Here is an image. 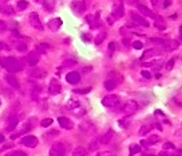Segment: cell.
<instances>
[{
	"label": "cell",
	"instance_id": "11",
	"mask_svg": "<svg viewBox=\"0 0 182 156\" xmlns=\"http://www.w3.org/2000/svg\"><path fill=\"white\" fill-rule=\"evenodd\" d=\"M162 46H163V50L170 53V51L177 50V48H178V46H180V43L177 42V41H174V39H170V41H165V43H163Z\"/></svg>",
	"mask_w": 182,
	"mask_h": 156
},
{
	"label": "cell",
	"instance_id": "59",
	"mask_svg": "<svg viewBox=\"0 0 182 156\" xmlns=\"http://www.w3.org/2000/svg\"><path fill=\"white\" fill-rule=\"evenodd\" d=\"M153 3V6H158V0H150Z\"/></svg>",
	"mask_w": 182,
	"mask_h": 156
},
{
	"label": "cell",
	"instance_id": "62",
	"mask_svg": "<svg viewBox=\"0 0 182 156\" xmlns=\"http://www.w3.org/2000/svg\"><path fill=\"white\" fill-rule=\"evenodd\" d=\"M180 35H181V41H182V26L180 27Z\"/></svg>",
	"mask_w": 182,
	"mask_h": 156
},
{
	"label": "cell",
	"instance_id": "21",
	"mask_svg": "<svg viewBox=\"0 0 182 156\" xmlns=\"http://www.w3.org/2000/svg\"><path fill=\"white\" fill-rule=\"evenodd\" d=\"M113 137H114V131L113 129H109L107 132L100 136L99 141H100V144H109V143L113 140Z\"/></svg>",
	"mask_w": 182,
	"mask_h": 156
},
{
	"label": "cell",
	"instance_id": "22",
	"mask_svg": "<svg viewBox=\"0 0 182 156\" xmlns=\"http://www.w3.org/2000/svg\"><path fill=\"white\" fill-rule=\"evenodd\" d=\"M35 123H36L35 117L28 118L27 121H26V123L23 124V127H21V133H27V132H30L31 129H32V128L35 127Z\"/></svg>",
	"mask_w": 182,
	"mask_h": 156
},
{
	"label": "cell",
	"instance_id": "40",
	"mask_svg": "<svg viewBox=\"0 0 182 156\" xmlns=\"http://www.w3.org/2000/svg\"><path fill=\"white\" fill-rule=\"evenodd\" d=\"M72 113H74L75 116H77V117H82V116H83L84 113H86V109L82 108V106H78L77 109H74V110H72Z\"/></svg>",
	"mask_w": 182,
	"mask_h": 156
},
{
	"label": "cell",
	"instance_id": "37",
	"mask_svg": "<svg viewBox=\"0 0 182 156\" xmlns=\"http://www.w3.org/2000/svg\"><path fill=\"white\" fill-rule=\"evenodd\" d=\"M150 131H152V125H149L147 124V125H142L138 133H139V136H145V135H147Z\"/></svg>",
	"mask_w": 182,
	"mask_h": 156
},
{
	"label": "cell",
	"instance_id": "47",
	"mask_svg": "<svg viewBox=\"0 0 182 156\" xmlns=\"http://www.w3.org/2000/svg\"><path fill=\"white\" fill-rule=\"evenodd\" d=\"M133 47L137 48V50H141V48L143 47V43H142L141 41H135V42H133Z\"/></svg>",
	"mask_w": 182,
	"mask_h": 156
},
{
	"label": "cell",
	"instance_id": "34",
	"mask_svg": "<svg viewBox=\"0 0 182 156\" xmlns=\"http://www.w3.org/2000/svg\"><path fill=\"white\" fill-rule=\"evenodd\" d=\"M42 4L48 12L54 10V0H42Z\"/></svg>",
	"mask_w": 182,
	"mask_h": 156
},
{
	"label": "cell",
	"instance_id": "20",
	"mask_svg": "<svg viewBox=\"0 0 182 156\" xmlns=\"http://www.w3.org/2000/svg\"><path fill=\"white\" fill-rule=\"evenodd\" d=\"M39 62V53L35 50V51H31L30 54L27 55V63L30 66H35Z\"/></svg>",
	"mask_w": 182,
	"mask_h": 156
},
{
	"label": "cell",
	"instance_id": "48",
	"mask_svg": "<svg viewBox=\"0 0 182 156\" xmlns=\"http://www.w3.org/2000/svg\"><path fill=\"white\" fill-rule=\"evenodd\" d=\"M114 50H117V43H115V42H111V43L109 44V53H110V55H111V53H113Z\"/></svg>",
	"mask_w": 182,
	"mask_h": 156
},
{
	"label": "cell",
	"instance_id": "46",
	"mask_svg": "<svg viewBox=\"0 0 182 156\" xmlns=\"http://www.w3.org/2000/svg\"><path fill=\"white\" fill-rule=\"evenodd\" d=\"M7 31V23L3 20H0V34H4Z\"/></svg>",
	"mask_w": 182,
	"mask_h": 156
},
{
	"label": "cell",
	"instance_id": "6",
	"mask_svg": "<svg viewBox=\"0 0 182 156\" xmlns=\"http://www.w3.org/2000/svg\"><path fill=\"white\" fill-rule=\"evenodd\" d=\"M118 104H119V97L115 94H109L102 100V105L106 106V108H114Z\"/></svg>",
	"mask_w": 182,
	"mask_h": 156
},
{
	"label": "cell",
	"instance_id": "5",
	"mask_svg": "<svg viewBox=\"0 0 182 156\" xmlns=\"http://www.w3.org/2000/svg\"><path fill=\"white\" fill-rule=\"evenodd\" d=\"M28 22H30V24L32 26V27L35 30H39V31H43V24H42V22H40V18H39V15L36 14V12H31L30 16H28Z\"/></svg>",
	"mask_w": 182,
	"mask_h": 156
},
{
	"label": "cell",
	"instance_id": "64",
	"mask_svg": "<svg viewBox=\"0 0 182 156\" xmlns=\"http://www.w3.org/2000/svg\"><path fill=\"white\" fill-rule=\"evenodd\" d=\"M181 151H182V148H181Z\"/></svg>",
	"mask_w": 182,
	"mask_h": 156
},
{
	"label": "cell",
	"instance_id": "2",
	"mask_svg": "<svg viewBox=\"0 0 182 156\" xmlns=\"http://www.w3.org/2000/svg\"><path fill=\"white\" fill-rule=\"evenodd\" d=\"M68 149L66 143L63 141H56L52 144L51 149H50V156H67Z\"/></svg>",
	"mask_w": 182,
	"mask_h": 156
},
{
	"label": "cell",
	"instance_id": "52",
	"mask_svg": "<svg viewBox=\"0 0 182 156\" xmlns=\"http://www.w3.org/2000/svg\"><path fill=\"white\" fill-rule=\"evenodd\" d=\"M82 39H83L84 42H90V41H91V37H90V35H86V34H83V35H82Z\"/></svg>",
	"mask_w": 182,
	"mask_h": 156
},
{
	"label": "cell",
	"instance_id": "41",
	"mask_svg": "<svg viewBox=\"0 0 182 156\" xmlns=\"http://www.w3.org/2000/svg\"><path fill=\"white\" fill-rule=\"evenodd\" d=\"M88 92H91V88H84V89H74V93H77V94H87Z\"/></svg>",
	"mask_w": 182,
	"mask_h": 156
},
{
	"label": "cell",
	"instance_id": "9",
	"mask_svg": "<svg viewBox=\"0 0 182 156\" xmlns=\"http://www.w3.org/2000/svg\"><path fill=\"white\" fill-rule=\"evenodd\" d=\"M20 144L28 147V148H34V147L38 145V139L35 136H24L23 139L20 140Z\"/></svg>",
	"mask_w": 182,
	"mask_h": 156
},
{
	"label": "cell",
	"instance_id": "51",
	"mask_svg": "<svg viewBox=\"0 0 182 156\" xmlns=\"http://www.w3.org/2000/svg\"><path fill=\"white\" fill-rule=\"evenodd\" d=\"M175 147H174V144H171V143H165V144H163V149H174Z\"/></svg>",
	"mask_w": 182,
	"mask_h": 156
},
{
	"label": "cell",
	"instance_id": "56",
	"mask_svg": "<svg viewBox=\"0 0 182 156\" xmlns=\"http://www.w3.org/2000/svg\"><path fill=\"white\" fill-rule=\"evenodd\" d=\"M170 4H171V0H165V3H163V7H169V6H170Z\"/></svg>",
	"mask_w": 182,
	"mask_h": 156
},
{
	"label": "cell",
	"instance_id": "31",
	"mask_svg": "<svg viewBox=\"0 0 182 156\" xmlns=\"http://www.w3.org/2000/svg\"><path fill=\"white\" fill-rule=\"evenodd\" d=\"M103 86H105L106 90H114V89L118 86V83L115 82V81H113V79L107 78V79H106V81L103 82Z\"/></svg>",
	"mask_w": 182,
	"mask_h": 156
},
{
	"label": "cell",
	"instance_id": "27",
	"mask_svg": "<svg viewBox=\"0 0 182 156\" xmlns=\"http://www.w3.org/2000/svg\"><path fill=\"white\" fill-rule=\"evenodd\" d=\"M107 78H110V79H113V81H115V82L118 83V85L123 82V77H122V74L115 73V71H110L109 75H107Z\"/></svg>",
	"mask_w": 182,
	"mask_h": 156
},
{
	"label": "cell",
	"instance_id": "10",
	"mask_svg": "<svg viewBox=\"0 0 182 156\" xmlns=\"http://www.w3.org/2000/svg\"><path fill=\"white\" fill-rule=\"evenodd\" d=\"M48 90H50L51 94H59V93L62 92V85H60V82L58 81V79H51V82H50V86H48Z\"/></svg>",
	"mask_w": 182,
	"mask_h": 156
},
{
	"label": "cell",
	"instance_id": "44",
	"mask_svg": "<svg viewBox=\"0 0 182 156\" xmlns=\"http://www.w3.org/2000/svg\"><path fill=\"white\" fill-rule=\"evenodd\" d=\"M51 124H52V118H44V120H42L40 125H42L43 128H47V127H50Z\"/></svg>",
	"mask_w": 182,
	"mask_h": 156
},
{
	"label": "cell",
	"instance_id": "26",
	"mask_svg": "<svg viewBox=\"0 0 182 156\" xmlns=\"http://www.w3.org/2000/svg\"><path fill=\"white\" fill-rule=\"evenodd\" d=\"M157 54H159V50H158V48H149V50H146V51L143 53V55H142L141 59H142V61L149 59V58H152V57L157 55Z\"/></svg>",
	"mask_w": 182,
	"mask_h": 156
},
{
	"label": "cell",
	"instance_id": "7",
	"mask_svg": "<svg viewBox=\"0 0 182 156\" xmlns=\"http://www.w3.org/2000/svg\"><path fill=\"white\" fill-rule=\"evenodd\" d=\"M79 129H81V132L86 133V135H94L96 131L95 125L91 121H83L81 125H79Z\"/></svg>",
	"mask_w": 182,
	"mask_h": 156
},
{
	"label": "cell",
	"instance_id": "49",
	"mask_svg": "<svg viewBox=\"0 0 182 156\" xmlns=\"http://www.w3.org/2000/svg\"><path fill=\"white\" fill-rule=\"evenodd\" d=\"M174 62H175V58H171V59L167 62L166 69H167V70H171V69H173V66H174Z\"/></svg>",
	"mask_w": 182,
	"mask_h": 156
},
{
	"label": "cell",
	"instance_id": "14",
	"mask_svg": "<svg viewBox=\"0 0 182 156\" xmlns=\"http://www.w3.org/2000/svg\"><path fill=\"white\" fill-rule=\"evenodd\" d=\"M58 123H59V125L63 128V129H67V131H70V129H72L74 128V124H72V121H71L70 118H67V117H59L58 118Z\"/></svg>",
	"mask_w": 182,
	"mask_h": 156
},
{
	"label": "cell",
	"instance_id": "16",
	"mask_svg": "<svg viewBox=\"0 0 182 156\" xmlns=\"http://www.w3.org/2000/svg\"><path fill=\"white\" fill-rule=\"evenodd\" d=\"M137 8H138V11H139L141 15H145V16H147V18H154V19H155V16H157L152 10H150V8L143 6V4H138V7H137Z\"/></svg>",
	"mask_w": 182,
	"mask_h": 156
},
{
	"label": "cell",
	"instance_id": "19",
	"mask_svg": "<svg viewBox=\"0 0 182 156\" xmlns=\"http://www.w3.org/2000/svg\"><path fill=\"white\" fill-rule=\"evenodd\" d=\"M111 16H114V19H121L123 16V6L122 4H115L113 7V12H111Z\"/></svg>",
	"mask_w": 182,
	"mask_h": 156
},
{
	"label": "cell",
	"instance_id": "60",
	"mask_svg": "<svg viewBox=\"0 0 182 156\" xmlns=\"http://www.w3.org/2000/svg\"><path fill=\"white\" fill-rule=\"evenodd\" d=\"M6 140H4V136L3 135H0V144H2V143H4Z\"/></svg>",
	"mask_w": 182,
	"mask_h": 156
},
{
	"label": "cell",
	"instance_id": "55",
	"mask_svg": "<svg viewBox=\"0 0 182 156\" xmlns=\"http://www.w3.org/2000/svg\"><path fill=\"white\" fill-rule=\"evenodd\" d=\"M98 156H115L114 153H110V152H100Z\"/></svg>",
	"mask_w": 182,
	"mask_h": 156
},
{
	"label": "cell",
	"instance_id": "57",
	"mask_svg": "<svg viewBox=\"0 0 182 156\" xmlns=\"http://www.w3.org/2000/svg\"><path fill=\"white\" fill-rule=\"evenodd\" d=\"M126 2H127L128 4H137V3L139 2V0H126Z\"/></svg>",
	"mask_w": 182,
	"mask_h": 156
},
{
	"label": "cell",
	"instance_id": "58",
	"mask_svg": "<svg viewBox=\"0 0 182 156\" xmlns=\"http://www.w3.org/2000/svg\"><path fill=\"white\" fill-rule=\"evenodd\" d=\"M4 48H7V46L3 42H0V50H4Z\"/></svg>",
	"mask_w": 182,
	"mask_h": 156
},
{
	"label": "cell",
	"instance_id": "38",
	"mask_svg": "<svg viewBox=\"0 0 182 156\" xmlns=\"http://www.w3.org/2000/svg\"><path fill=\"white\" fill-rule=\"evenodd\" d=\"M130 155L133 156V155H135V153H139L141 151H142V148H141V145L139 144H133L131 147H130Z\"/></svg>",
	"mask_w": 182,
	"mask_h": 156
},
{
	"label": "cell",
	"instance_id": "23",
	"mask_svg": "<svg viewBox=\"0 0 182 156\" xmlns=\"http://www.w3.org/2000/svg\"><path fill=\"white\" fill-rule=\"evenodd\" d=\"M78 106H81V102H79L78 98H70L66 102V109L67 110H74V109H77Z\"/></svg>",
	"mask_w": 182,
	"mask_h": 156
},
{
	"label": "cell",
	"instance_id": "1",
	"mask_svg": "<svg viewBox=\"0 0 182 156\" xmlns=\"http://www.w3.org/2000/svg\"><path fill=\"white\" fill-rule=\"evenodd\" d=\"M0 65L6 69L8 73H19V71L23 70V63L20 61H17L16 58H12V57H2L0 58Z\"/></svg>",
	"mask_w": 182,
	"mask_h": 156
},
{
	"label": "cell",
	"instance_id": "42",
	"mask_svg": "<svg viewBox=\"0 0 182 156\" xmlns=\"http://www.w3.org/2000/svg\"><path fill=\"white\" fill-rule=\"evenodd\" d=\"M28 7V3L26 2V0H20L19 3H17V8H19L20 11H23V10H26V8Z\"/></svg>",
	"mask_w": 182,
	"mask_h": 156
},
{
	"label": "cell",
	"instance_id": "25",
	"mask_svg": "<svg viewBox=\"0 0 182 156\" xmlns=\"http://www.w3.org/2000/svg\"><path fill=\"white\" fill-rule=\"evenodd\" d=\"M14 47H15L19 53H26V51L28 50V43H26V42H23V41L14 42Z\"/></svg>",
	"mask_w": 182,
	"mask_h": 156
},
{
	"label": "cell",
	"instance_id": "43",
	"mask_svg": "<svg viewBox=\"0 0 182 156\" xmlns=\"http://www.w3.org/2000/svg\"><path fill=\"white\" fill-rule=\"evenodd\" d=\"M78 62L75 61V59H70V61H66L64 63H63V68H72V66H75Z\"/></svg>",
	"mask_w": 182,
	"mask_h": 156
},
{
	"label": "cell",
	"instance_id": "29",
	"mask_svg": "<svg viewBox=\"0 0 182 156\" xmlns=\"http://www.w3.org/2000/svg\"><path fill=\"white\" fill-rule=\"evenodd\" d=\"M0 12H2L3 15L11 16V15H14V8L11 6H8V4H3V6H0Z\"/></svg>",
	"mask_w": 182,
	"mask_h": 156
},
{
	"label": "cell",
	"instance_id": "30",
	"mask_svg": "<svg viewBox=\"0 0 182 156\" xmlns=\"http://www.w3.org/2000/svg\"><path fill=\"white\" fill-rule=\"evenodd\" d=\"M154 26H155V27H157L158 30H165V28H166V22L163 20L162 16H155Z\"/></svg>",
	"mask_w": 182,
	"mask_h": 156
},
{
	"label": "cell",
	"instance_id": "35",
	"mask_svg": "<svg viewBox=\"0 0 182 156\" xmlns=\"http://www.w3.org/2000/svg\"><path fill=\"white\" fill-rule=\"evenodd\" d=\"M99 145H100V141L99 140H91L90 144H88V151H98L99 149Z\"/></svg>",
	"mask_w": 182,
	"mask_h": 156
},
{
	"label": "cell",
	"instance_id": "33",
	"mask_svg": "<svg viewBox=\"0 0 182 156\" xmlns=\"http://www.w3.org/2000/svg\"><path fill=\"white\" fill-rule=\"evenodd\" d=\"M87 155V149L84 147H77L72 151V156H86Z\"/></svg>",
	"mask_w": 182,
	"mask_h": 156
},
{
	"label": "cell",
	"instance_id": "63",
	"mask_svg": "<svg viewBox=\"0 0 182 156\" xmlns=\"http://www.w3.org/2000/svg\"><path fill=\"white\" fill-rule=\"evenodd\" d=\"M145 156H154V155H145Z\"/></svg>",
	"mask_w": 182,
	"mask_h": 156
},
{
	"label": "cell",
	"instance_id": "50",
	"mask_svg": "<svg viewBox=\"0 0 182 156\" xmlns=\"http://www.w3.org/2000/svg\"><path fill=\"white\" fill-rule=\"evenodd\" d=\"M150 41L154 42V43H157V44H161V46L165 43V41H163V39H161V38H152Z\"/></svg>",
	"mask_w": 182,
	"mask_h": 156
},
{
	"label": "cell",
	"instance_id": "45",
	"mask_svg": "<svg viewBox=\"0 0 182 156\" xmlns=\"http://www.w3.org/2000/svg\"><path fill=\"white\" fill-rule=\"evenodd\" d=\"M7 156H27V153H24L23 151H12Z\"/></svg>",
	"mask_w": 182,
	"mask_h": 156
},
{
	"label": "cell",
	"instance_id": "61",
	"mask_svg": "<svg viewBox=\"0 0 182 156\" xmlns=\"http://www.w3.org/2000/svg\"><path fill=\"white\" fill-rule=\"evenodd\" d=\"M8 0H0V6H3V4H6Z\"/></svg>",
	"mask_w": 182,
	"mask_h": 156
},
{
	"label": "cell",
	"instance_id": "15",
	"mask_svg": "<svg viewBox=\"0 0 182 156\" xmlns=\"http://www.w3.org/2000/svg\"><path fill=\"white\" fill-rule=\"evenodd\" d=\"M16 124H17V116H10V117L7 118V123H6V131L7 132H11V131H14L15 127H16Z\"/></svg>",
	"mask_w": 182,
	"mask_h": 156
},
{
	"label": "cell",
	"instance_id": "24",
	"mask_svg": "<svg viewBox=\"0 0 182 156\" xmlns=\"http://www.w3.org/2000/svg\"><path fill=\"white\" fill-rule=\"evenodd\" d=\"M30 75L32 78H44L47 75V71L44 69H34V70H31Z\"/></svg>",
	"mask_w": 182,
	"mask_h": 156
},
{
	"label": "cell",
	"instance_id": "36",
	"mask_svg": "<svg viewBox=\"0 0 182 156\" xmlns=\"http://www.w3.org/2000/svg\"><path fill=\"white\" fill-rule=\"evenodd\" d=\"M106 37H107V34L106 33H98V35H96V38H95V44H100V43H103V41L106 39Z\"/></svg>",
	"mask_w": 182,
	"mask_h": 156
},
{
	"label": "cell",
	"instance_id": "53",
	"mask_svg": "<svg viewBox=\"0 0 182 156\" xmlns=\"http://www.w3.org/2000/svg\"><path fill=\"white\" fill-rule=\"evenodd\" d=\"M142 75H143L145 78H147V79H149V78H152V74H150L149 71H142Z\"/></svg>",
	"mask_w": 182,
	"mask_h": 156
},
{
	"label": "cell",
	"instance_id": "4",
	"mask_svg": "<svg viewBox=\"0 0 182 156\" xmlns=\"http://www.w3.org/2000/svg\"><path fill=\"white\" fill-rule=\"evenodd\" d=\"M130 16H131V20H133V23H134V24L142 26V27H149V22L146 20L141 14H138V12L131 11L130 12Z\"/></svg>",
	"mask_w": 182,
	"mask_h": 156
},
{
	"label": "cell",
	"instance_id": "12",
	"mask_svg": "<svg viewBox=\"0 0 182 156\" xmlns=\"http://www.w3.org/2000/svg\"><path fill=\"white\" fill-rule=\"evenodd\" d=\"M66 81L68 83L75 85V83H78L81 81V74L77 73V71H70V73H67V75H66Z\"/></svg>",
	"mask_w": 182,
	"mask_h": 156
},
{
	"label": "cell",
	"instance_id": "3",
	"mask_svg": "<svg viewBox=\"0 0 182 156\" xmlns=\"http://www.w3.org/2000/svg\"><path fill=\"white\" fill-rule=\"evenodd\" d=\"M138 102L134 101V100H130V101H127L125 105H123V108H122V113L125 114V116H131V114H134L137 110H138Z\"/></svg>",
	"mask_w": 182,
	"mask_h": 156
},
{
	"label": "cell",
	"instance_id": "8",
	"mask_svg": "<svg viewBox=\"0 0 182 156\" xmlns=\"http://www.w3.org/2000/svg\"><path fill=\"white\" fill-rule=\"evenodd\" d=\"M71 10L77 15H81L86 10V3L82 2V0H74V2H71Z\"/></svg>",
	"mask_w": 182,
	"mask_h": 156
},
{
	"label": "cell",
	"instance_id": "18",
	"mask_svg": "<svg viewBox=\"0 0 182 156\" xmlns=\"http://www.w3.org/2000/svg\"><path fill=\"white\" fill-rule=\"evenodd\" d=\"M98 18H99V12H98V14H96L95 16H94V15H88V16L86 18L91 28H96V27H99V26H100V22H99Z\"/></svg>",
	"mask_w": 182,
	"mask_h": 156
},
{
	"label": "cell",
	"instance_id": "32",
	"mask_svg": "<svg viewBox=\"0 0 182 156\" xmlns=\"http://www.w3.org/2000/svg\"><path fill=\"white\" fill-rule=\"evenodd\" d=\"M58 135H59V132L55 131V129H50V131H47L46 133L43 135V139H46V140H52L54 137H56Z\"/></svg>",
	"mask_w": 182,
	"mask_h": 156
},
{
	"label": "cell",
	"instance_id": "39",
	"mask_svg": "<svg viewBox=\"0 0 182 156\" xmlns=\"http://www.w3.org/2000/svg\"><path fill=\"white\" fill-rule=\"evenodd\" d=\"M48 50V44L47 43H40L39 44V46L36 47V51L39 53V54H44V53H46Z\"/></svg>",
	"mask_w": 182,
	"mask_h": 156
},
{
	"label": "cell",
	"instance_id": "54",
	"mask_svg": "<svg viewBox=\"0 0 182 156\" xmlns=\"http://www.w3.org/2000/svg\"><path fill=\"white\" fill-rule=\"evenodd\" d=\"M114 20H115V19H114V16H111V15H110V16L107 18V23H109V24H113V23H114Z\"/></svg>",
	"mask_w": 182,
	"mask_h": 156
},
{
	"label": "cell",
	"instance_id": "17",
	"mask_svg": "<svg viewBox=\"0 0 182 156\" xmlns=\"http://www.w3.org/2000/svg\"><path fill=\"white\" fill-rule=\"evenodd\" d=\"M62 23H63V22H62L60 18H54V19H51L48 22V28L51 31H58L62 27Z\"/></svg>",
	"mask_w": 182,
	"mask_h": 156
},
{
	"label": "cell",
	"instance_id": "13",
	"mask_svg": "<svg viewBox=\"0 0 182 156\" xmlns=\"http://www.w3.org/2000/svg\"><path fill=\"white\" fill-rule=\"evenodd\" d=\"M4 78H6L7 83H8V85H10L11 88L16 89V90H17V89L20 88V86H19V81H17V79H16V77H15V75L12 74V73H8V74H7V75H6V77H4Z\"/></svg>",
	"mask_w": 182,
	"mask_h": 156
},
{
	"label": "cell",
	"instance_id": "28",
	"mask_svg": "<svg viewBox=\"0 0 182 156\" xmlns=\"http://www.w3.org/2000/svg\"><path fill=\"white\" fill-rule=\"evenodd\" d=\"M161 140L158 136H150L147 140H142V145H145V147H150V145H153V144H157V143Z\"/></svg>",
	"mask_w": 182,
	"mask_h": 156
}]
</instances>
